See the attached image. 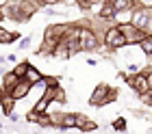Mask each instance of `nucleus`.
<instances>
[{
  "mask_svg": "<svg viewBox=\"0 0 152 134\" xmlns=\"http://www.w3.org/2000/svg\"><path fill=\"white\" fill-rule=\"evenodd\" d=\"M0 11H2L4 17L24 24L37 13V2H33V0H7V2L0 7Z\"/></svg>",
  "mask_w": 152,
  "mask_h": 134,
  "instance_id": "obj_1",
  "label": "nucleus"
},
{
  "mask_svg": "<svg viewBox=\"0 0 152 134\" xmlns=\"http://www.w3.org/2000/svg\"><path fill=\"white\" fill-rule=\"evenodd\" d=\"M70 26H72V24L48 26L46 30H44V41H41V48H39L37 52H39V54H50V52H52V48L65 37V33H67V28H70Z\"/></svg>",
  "mask_w": 152,
  "mask_h": 134,
  "instance_id": "obj_2",
  "label": "nucleus"
},
{
  "mask_svg": "<svg viewBox=\"0 0 152 134\" xmlns=\"http://www.w3.org/2000/svg\"><path fill=\"white\" fill-rule=\"evenodd\" d=\"M117 100V91L111 89L109 84H98V87L94 89V93L89 95V104L91 106H107V104H111Z\"/></svg>",
  "mask_w": 152,
  "mask_h": 134,
  "instance_id": "obj_3",
  "label": "nucleus"
},
{
  "mask_svg": "<svg viewBox=\"0 0 152 134\" xmlns=\"http://www.w3.org/2000/svg\"><path fill=\"white\" fill-rule=\"evenodd\" d=\"M52 100H57V102H65V100H67V97H65V91H63V89H59V87H46L44 95H41V100L35 104V112H46L48 104H50Z\"/></svg>",
  "mask_w": 152,
  "mask_h": 134,
  "instance_id": "obj_4",
  "label": "nucleus"
},
{
  "mask_svg": "<svg viewBox=\"0 0 152 134\" xmlns=\"http://www.w3.org/2000/svg\"><path fill=\"white\" fill-rule=\"evenodd\" d=\"M78 41H80V52H91L98 48V35L91 26H80V33H78Z\"/></svg>",
  "mask_w": 152,
  "mask_h": 134,
  "instance_id": "obj_5",
  "label": "nucleus"
},
{
  "mask_svg": "<svg viewBox=\"0 0 152 134\" xmlns=\"http://www.w3.org/2000/svg\"><path fill=\"white\" fill-rule=\"evenodd\" d=\"M150 22H152V7H137L133 11V17H130V24L141 28V30L148 33L150 28Z\"/></svg>",
  "mask_w": 152,
  "mask_h": 134,
  "instance_id": "obj_6",
  "label": "nucleus"
},
{
  "mask_svg": "<svg viewBox=\"0 0 152 134\" xmlns=\"http://www.w3.org/2000/svg\"><path fill=\"white\" fill-rule=\"evenodd\" d=\"M104 43H107L109 50H117V48L128 46V41L124 37V33L120 30V26H111V28H107V33H104Z\"/></svg>",
  "mask_w": 152,
  "mask_h": 134,
  "instance_id": "obj_7",
  "label": "nucleus"
},
{
  "mask_svg": "<svg viewBox=\"0 0 152 134\" xmlns=\"http://www.w3.org/2000/svg\"><path fill=\"white\" fill-rule=\"evenodd\" d=\"M126 84L130 89L135 91L137 95H146L148 91H150V84H148V76L143 74V72H139V74H133V76H126Z\"/></svg>",
  "mask_w": 152,
  "mask_h": 134,
  "instance_id": "obj_8",
  "label": "nucleus"
},
{
  "mask_svg": "<svg viewBox=\"0 0 152 134\" xmlns=\"http://www.w3.org/2000/svg\"><path fill=\"white\" fill-rule=\"evenodd\" d=\"M117 26H120V30L124 33V37H126L128 43H141V39L148 35L146 30H141V28L133 26L130 22H126V24H117Z\"/></svg>",
  "mask_w": 152,
  "mask_h": 134,
  "instance_id": "obj_9",
  "label": "nucleus"
},
{
  "mask_svg": "<svg viewBox=\"0 0 152 134\" xmlns=\"http://www.w3.org/2000/svg\"><path fill=\"white\" fill-rule=\"evenodd\" d=\"M31 89H33V84H31L28 80H24V78H22V80H20V82L15 84V87H13V89L9 91V93H11L13 97H15V100H24V97L31 93Z\"/></svg>",
  "mask_w": 152,
  "mask_h": 134,
  "instance_id": "obj_10",
  "label": "nucleus"
},
{
  "mask_svg": "<svg viewBox=\"0 0 152 134\" xmlns=\"http://www.w3.org/2000/svg\"><path fill=\"white\" fill-rule=\"evenodd\" d=\"M50 56H52V59H61V61L70 59V56H72V52H70V46H67V41H65V39H61L59 43L52 48Z\"/></svg>",
  "mask_w": 152,
  "mask_h": 134,
  "instance_id": "obj_11",
  "label": "nucleus"
},
{
  "mask_svg": "<svg viewBox=\"0 0 152 134\" xmlns=\"http://www.w3.org/2000/svg\"><path fill=\"white\" fill-rule=\"evenodd\" d=\"M98 125L94 121H89V119L83 115V112H76V130H83V132H94Z\"/></svg>",
  "mask_w": 152,
  "mask_h": 134,
  "instance_id": "obj_12",
  "label": "nucleus"
},
{
  "mask_svg": "<svg viewBox=\"0 0 152 134\" xmlns=\"http://www.w3.org/2000/svg\"><path fill=\"white\" fill-rule=\"evenodd\" d=\"M115 7H113V0H104L102 2V9H100V13H98V17L100 20H115Z\"/></svg>",
  "mask_w": 152,
  "mask_h": 134,
  "instance_id": "obj_13",
  "label": "nucleus"
},
{
  "mask_svg": "<svg viewBox=\"0 0 152 134\" xmlns=\"http://www.w3.org/2000/svg\"><path fill=\"white\" fill-rule=\"evenodd\" d=\"M59 128H63V130H76V112H65V115H61Z\"/></svg>",
  "mask_w": 152,
  "mask_h": 134,
  "instance_id": "obj_14",
  "label": "nucleus"
},
{
  "mask_svg": "<svg viewBox=\"0 0 152 134\" xmlns=\"http://www.w3.org/2000/svg\"><path fill=\"white\" fill-rule=\"evenodd\" d=\"M24 80H28L31 84H37V82H44V76H41L39 69L28 65V69H26V74H24Z\"/></svg>",
  "mask_w": 152,
  "mask_h": 134,
  "instance_id": "obj_15",
  "label": "nucleus"
},
{
  "mask_svg": "<svg viewBox=\"0 0 152 134\" xmlns=\"http://www.w3.org/2000/svg\"><path fill=\"white\" fill-rule=\"evenodd\" d=\"M113 7L115 11H135L137 7V0H113Z\"/></svg>",
  "mask_w": 152,
  "mask_h": 134,
  "instance_id": "obj_16",
  "label": "nucleus"
},
{
  "mask_svg": "<svg viewBox=\"0 0 152 134\" xmlns=\"http://www.w3.org/2000/svg\"><path fill=\"white\" fill-rule=\"evenodd\" d=\"M22 80L20 76L15 74V72H9V74H4V78H2V87H4V91H11L15 84Z\"/></svg>",
  "mask_w": 152,
  "mask_h": 134,
  "instance_id": "obj_17",
  "label": "nucleus"
},
{
  "mask_svg": "<svg viewBox=\"0 0 152 134\" xmlns=\"http://www.w3.org/2000/svg\"><path fill=\"white\" fill-rule=\"evenodd\" d=\"M15 97H13L11 93H7L4 97H2V100H0V106H2V112H4V115H11V112H13V106H15Z\"/></svg>",
  "mask_w": 152,
  "mask_h": 134,
  "instance_id": "obj_18",
  "label": "nucleus"
},
{
  "mask_svg": "<svg viewBox=\"0 0 152 134\" xmlns=\"http://www.w3.org/2000/svg\"><path fill=\"white\" fill-rule=\"evenodd\" d=\"M15 39H18V33H11V30H7V28L0 26V43H2V46L13 43Z\"/></svg>",
  "mask_w": 152,
  "mask_h": 134,
  "instance_id": "obj_19",
  "label": "nucleus"
},
{
  "mask_svg": "<svg viewBox=\"0 0 152 134\" xmlns=\"http://www.w3.org/2000/svg\"><path fill=\"white\" fill-rule=\"evenodd\" d=\"M141 52L146 54V56H152V35H146V37L141 39Z\"/></svg>",
  "mask_w": 152,
  "mask_h": 134,
  "instance_id": "obj_20",
  "label": "nucleus"
},
{
  "mask_svg": "<svg viewBox=\"0 0 152 134\" xmlns=\"http://www.w3.org/2000/svg\"><path fill=\"white\" fill-rule=\"evenodd\" d=\"M28 65H31V63H26V61H22V63H20V65H18L15 69H13V72H15V74L20 76V78H24V74H26V69H28Z\"/></svg>",
  "mask_w": 152,
  "mask_h": 134,
  "instance_id": "obj_21",
  "label": "nucleus"
},
{
  "mask_svg": "<svg viewBox=\"0 0 152 134\" xmlns=\"http://www.w3.org/2000/svg\"><path fill=\"white\" fill-rule=\"evenodd\" d=\"M61 2H65V0H37V4H41V7H48V4H61Z\"/></svg>",
  "mask_w": 152,
  "mask_h": 134,
  "instance_id": "obj_22",
  "label": "nucleus"
},
{
  "mask_svg": "<svg viewBox=\"0 0 152 134\" xmlns=\"http://www.w3.org/2000/svg\"><path fill=\"white\" fill-rule=\"evenodd\" d=\"M113 128H115V130H120V132H122V130H126V121H124V119H115Z\"/></svg>",
  "mask_w": 152,
  "mask_h": 134,
  "instance_id": "obj_23",
  "label": "nucleus"
},
{
  "mask_svg": "<svg viewBox=\"0 0 152 134\" xmlns=\"http://www.w3.org/2000/svg\"><path fill=\"white\" fill-rule=\"evenodd\" d=\"M44 84H46V87H59V80L50 76V78H44Z\"/></svg>",
  "mask_w": 152,
  "mask_h": 134,
  "instance_id": "obj_24",
  "label": "nucleus"
},
{
  "mask_svg": "<svg viewBox=\"0 0 152 134\" xmlns=\"http://www.w3.org/2000/svg\"><path fill=\"white\" fill-rule=\"evenodd\" d=\"M141 102H143V104H148V106H152V91H148L146 95H141Z\"/></svg>",
  "mask_w": 152,
  "mask_h": 134,
  "instance_id": "obj_25",
  "label": "nucleus"
},
{
  "mask_svg": "<svg viewBox=\"0 0 152 134\" xmlns=\"http://www.w3.org/2000/svg\"><path fill=\"white\" fill-rule=\"evenodd\" d=\"M28 46H31V37H24L22 41H20V48H22V50H26Z\"/></svg>",
  "mask_w": 152,
  "mask_h": 134,
  "instance_id": "obj_26",
  "label": "nucleus"
},
{
  "mask_svg": "<svg viewBox=\"0 0 152 134\" xmlns=\"http://www.w3.org/2000/svg\"><path fill=\"white\" fill-rule=\"evenodd\" d=\"M85 2H89V4L94 7V4H100V2H104V0H85Z\"/></svg>",
  "mask_w": 152,
  "mask_h": 134,
  "instance_id": "obj_27",
  "label": "nucleus"
},
{
  "mask_svg": "<svg viewBox=\"0 0 152 134\" xmlns=\"http://www.w3.org/2000/svg\"><path fill=\"white\" fill-rule=\"evenodd\" d=\"M146 76H148V84H150V91H152V72H148Z\"/></svg>",
  "mask_w": 152,
  "mask_h": 134,
  "instance_id": "obj_28",
  "label": "nucleus"
},
{
  "mask_svg": "<svg viewBox=\"0 0 152 134\" xmlns=\"http://www.w3.org/2000/svg\"><path fill=\"white\" fill-rule=\"evenodd\" d=\"M7 93H9V91H4V87H0V100H2V97H4Z\"/></svg>",
  "mask_w": 152,
  "mask_h": 134,
  "instance_id": "obj_29",
  "label": "nucleus"
},
{
  "mask_svg": "<svg viewBox=\"0 0 152 134\" xmlns=\"http://www.w3.org/2000/svg\"><path fill=\"white\" fill-rule=\"evenodd\" d=\"M2 17H4V15H2V11H0V26H2Z\"/></svg>",
  "mask_w": 152,
  "mask_h": 134,
  "instance_id": "obj_30",
  "label": "nucleus"
}]
</instances>
